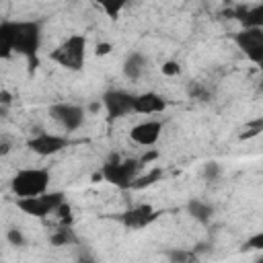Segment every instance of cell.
<instances>
[{
	"label": "cell",
	"mask_w": 263,
	"mask_h": 263,
	"mask_svg": "<svg viewBox=\"0 0 263 263\" xmlns=\"http://www.w3.org/2000/svg\"><path fill=\"white\" fill-rule=\"evenodd\" d=\"M6 240H8V245H12V247H25V245H27V238H25L23 230L16 228V226H12V228L6 230Z\"/></svg>",
	"instance_id": "cell-22"
},
{
	"label": "cell",
	"mask_w": 263,
	"mask_h": 263,
	"mask_svg": "<svg viewBox=\"0 0 263 263\" xmlns=\"http://www.w3.org/2000/svg\"><path fill=\"white\" fill-rule=\"evenodd\" d=\"M49 242L53 247H70V245H78V236L72 226H60L49 234Z\"/></svg>",
	"instance_id": "cell-16"
},
{
	"label": "cell",
	"mask_w": 263,
	"mask_h": 263,
	"mask_svg": "<svg viewBox=\"0 0 263 263\" xmlns=\"http://www.w3.org/2000/svg\"><path fill=\"white\" fill-rule=\"evenodd\" d=\"M0 105H2V111H6V107L10 105V92L6 88L0 90Z\"/></svg>",
	"instance_id": "cell-29"
},
{
	"label": "cell",
	"mask_w": 263,
	"mask_h": 263,
	"mask_svg": "<svg viewBox=\"0 0 263 263\" xmlns=\"http://www.w3.org/2000/svg\"><path fill=\"white\" fill-rule=\"evenodd\" d=\"M201 177H203L205 181H210V183L218 181V179L222 177V164H220L218 160H208V162L201 166Z\"/></svg>",
	"instance_id": "cell-19"
},
{
	"label": "cell",
	"mask_w": 263,
	"mask_h": 263,
	"mask_svg": "<svg viewBox=\"0 0 263 263\" xmlns=\"http://www.w3.org/2000/svg\"><path fill=\"white\" fill-rule=\"evenodd\" d=\"M8 150H10V144L6 142V138H2V144H0V154H2V156H6V154H8Z\"/></svg>",
	"instance_id": "cell-31"
},
{
	"label": "cell",
	"mask_w": 263,
	"mask_h": 263,
	"mask_svg": "<svg viewBox=\"0 0 263 263\" xmlns=\"http://www.w3.org/2000/svg\"><path fill=\"white\" fill-rule=\"evenodd\" d=\"M101 103H103V109L107 111V115L111 119H117V117H125V115L134 113L136 95H132L127 90H121V88H111V90L103 92Z\"/></svg>",
	"instance_id": "cell-7"
},
{
	"label": "cell",
	"mask_w": 263,
	"mask_h": 263,
	"mask_svg": "<svg viewBox=\"0 0 263 263\" xmlns=\"http://www.w3.org/2000/svg\"><path fill=\"white\" fill-rule=\"evenodd\" d=\"M140 168H142L140 158H125V160H121L117 154H113L101 166V173L95 179H103L109 185L125 191V189H132L134 187L136 179L140 177Z\"/></svg>",
	"instance_id": "cell-2"
},
{
	"label": "cell",
	"mask_w": 263,
	"mask_h": 263,
	"mask_svg": "<svg viewBox=\"0 0 263 263\" xmlns=\"http://www.w3.org/2000/svg\"><path fill=\"white\" fill-rule=\"evenodd\" d=\"M168 263H197L199 259L195 257L193 251H187V249H181V247H171L164 251Z\"/></svg>",
	"instance_id": "cell-17"
},
{
	"label": "cell",
	"mask_w": 263,
	"mask_h": 263,
	"mask_svg": "<svg viewBox=\"0 0 263 263\" xmlns=\"http://www.w3.org/2000/svg\"><path fill=\"white\" fill-rule=\"evenodd\" d=\"M158 216H160V212L154 210L150 203H138V205L125 210V212L119 216V222H121L127 230H142V228L150 226Z\"/></svg>",
	"instance_id": "cell-10"
},
{
	"label": "cell",
	"mask_w": 263,
	"mask_h": 263,
	"mask_svg": "<svg viewBox=\"0 0 263 263\" xmlns=\"http://www.w3.org/2000/svg\"><path fill=\"white\" fill-rule=\"evenodd\" d=\"M101 107H103V103H101V99H99V101H92V103L88 105V111H90V113H97V111H101Z\"/></svg>",
	"instance_id": "cell-30"
},
{
	"label": "cell",
	"mask_w": 263,
	"mask_h": 263,
	"mask_svg": "<svg viewBox=\"0 0 263 263\" xmlns=\"http://www.w3.org/2000/svg\"><path fill=\"white\" fill-rule=\"evenodd\" d=\"M160 70H162L164 76H177V74H181V66H179V62H175V60L164 62Z\"/></svg>",
	"instance_id": "cell-27"
},
{
	"label": "cell",
	"mask_w": 263,
	"mask_h": 263,
	"mask_svg": "<svg viewBox=\"0 0 263 263\" xmlns=\"http://www.w3.org/2000/svg\"><path fill=\"white\" fill-rule=\"evenodd\" d=\"M160 134H162V121H158V119L140 121V123H136L129 129L132 142H136L138 146H146V148L148 146H154L160 140Z\"/></svg>",
	"instance_id": "cell-11"
},
{
	"label": "cell",
	"mask_w": 263,
	"mask_h": 263,
	"mask_svg": "<svg viewBox=\"0 0 263 263\" xmlns=\"http://www.w3.org/2000/svg\"><path fill=\"white\" fill-rule=\"evenodd\" d=\"M236 47L257 66H263V29H242L234 35Z\"/></svg>",
	"instance_id": "cell-8"
},
{
	"label": "cell",
	"mask_w": 263,
	"mask_h": 263,
	"mask_svg": "<svg viewBox=\"0 0 263 263\" xmlns=\"http://www.w3.org/2000/svg\"><path fill=\"white\" fill-rule=\"evenodd\" d=\"M62 203H66L64 191H47L39 197H18L16 199V208L23 214L33 216V218H45L49 214H55Z\"/></svg>",
	"instance_id": "cell-5"
},
{
	"label": "cell",
	"mask_w": 263,
	"mask_h": 263,
	"mask_svg": "<svg viewBox=\"0 0 263 263\" xmlns=\"http://www.w3.org/2000/svg\"><path fill=\"white\" fill-rule=\"evenodd\" d=\"M55 214H58V218H60L62 226H72V208H70V203H68V201H66V203H62V205H60V210H58Z\"/></svg>",
	"instance_id": "cell-25"
},
{
	"label": "cell",
	"mask_w": 263,
	"mask_h": 263,
	"mask_svg": "<svg viewBox=\"0 0 263 263\" xmlns=\"http://www.w3.org/2000/svg\"><path fill=\"white\" fill-rule=\"evenodd\" d=\"M49 58L66 70H74V72L82 70L84 60H86V37L80 35V33H74V35L66 37L49 53Z\"/></svg>",
	"instance_id": "cell-4"
},
{
	"label": "cell",
	"mask_w": 263,
	"mask_h": 263,
	"mask_svg": "<svg viewBox=\"0 0 263 263\" xmlns=\"http://www.w3.org/2000/svg\"><path fill=\"white\" fill-rule=\"evenodd\" d=\"M166 109V101L162 95L154 92V90H146L136 95V103H134V113L138 115H154V113H162Z\"/></svg>",
	"instance_id": "cell-12"
},
{
	"label": "cell",
	"mask_w": 263,
	"mask_h": 263,
	"mask_svg": "<svg viewBox=\"0 0 263 263\" xmlns=\"http://www.w3.org/2000/svg\"><path fill=\"white\" fill-rule=\"evenodd\" d=\"M49 171L43 166H27L14 173L12 181H10V189L12 193L18 197H39L43 193H47L49 189Z\"/></svg>",
	"instance_id": "cell-3"
},
{
	"label": "cell",
	"mask_w": 263,
	"mask_h": 263,
	"mask_svg": "<svg viewBox=\"0 0 263 263\" xmlns=\"http://www.w3.org/2000/svg\"><path fill=\"white\" fill-rule=\"evenodd\" d=\"M263 132V119H255V121H249L242 132H240V140H247V138H255Z\"/></svg>",
	"instance_id": "cell-21"
},
{
	"label": "cell",
	"mask_w": 263,
	"mask_h": 263,
	"mask_svg": "<svg viewBox=\"0 0 263 263\" xmlns=\"http://www.w3.org/2000/svg\"><path fill=\"white\" fill-rule=\"evenodd\" d=\"M99 8H101L107 16L117 18V16H119V12L125 8V2H99Z\"/></svg>",
	"instance_id": "cell-23"
},
{
	"label": "cell",
	"mask_w": 263,
	"mask_h": 263,
	"mask_svg": "<svg viewBox=\"0 0 263 263\" xmlns=\"http://www.w3.org/2000/svg\"><path fill=\"white\" fill-rule=\"evenodd\" d=\"M187 95H189V99L201 101V103H208L212 99V92L208 90V86L203 82H197V80H193V82L187 84Z\"/></svg>",
	"instance_id": "cell-18"
},
{
	"label": "cell",
	"mask_w": 263,
	"mask_h": 263,
	"mask_svg": "<svg viewBox=\"0 0 263 263\" xmlns=\"http://www.w3.org/2000/svg\"><path fill=\"white\" fill-rule=\"evenodd\" d=\"M193 253H195V257L199 259V257H205V255H210L212 251H214V245L210 242V240H201V242H197L193 249H191Z\"/></svg>",
	"instance_id": "cell-26"
},
{
	"label": "cell",
	"mask_w": 263,
	"mask_h": 263,
	"mask_svg": "<svg viewBox=\"0 0 263 263\" xmlns=\"http://www.w3.org/2000/svg\"><path fill=\"white\" fill-rule=\"evenodd\" d=\"M47 111H49V117L66 132H76L86 117V109L74 103H53L49 105Z\"/></svg>",
	"instance_id": "cell-6"
},
{
	"label": "cell",
	"mask_w": 263,
	"mask_h": 263,
	"mask_svg": "<svg viewBox=\"0 0 263 263\" xmlns=\"http://www.w3.org/2000/svg\"><path fill=\"white\" fill-rule=\"evenodd\" d=\"M234 18L242 29H263V2L261 4H238L234 8Z\"/></svg>",
	"instance_id": "cell-13"
},
{
	"label": "cell",
	"mask_w": 263,
	"mask_h": 263,
	"mask_svg": "<svg viewBox=\"0 0 263 263\" xmlns=\"http://www.w3.org/2000/svg\"><path fill=\"white\" fill-rule=\"evenodd\" d=\"M41 47V21H0V55H25L35 62Z\"/></svg>",
	"instance_id": "cell-1"
},
{
	"label": "cell",
	"mask_w": 263,
	"mask_h": 263,
	"mask_svg": "<svg viewBox=\"0 0 263 263\" xmlns=\"http://www.w3.org/2000/svg\"><path fill=\"white\" fill-rule=\"evenodd\" d=\"M185 210H187V214H189L195 222H199V224H203V226L210 224L212 218H214V208H212L208 201L199 199V197L189 199L187 205H185Z\"/></svg>",
	"instance_id": "cell-15"
},
{
	"label": "cell",
	"mask_w": 263,
	"mask_h": 263,
	"mask_svg": "<svg viewBox=\"0 0 263 263\" xmlns=\"http://www.w3.org/2000/svg\"><path fill=\"white\" fill-rule=\"evenodd\" d=\"M160 175H162L160 168H152L148 175H140V177L136 179V183H134L132 189H144V187H148V185H154V183L160 179Z\"/></svg>",
	"instance_id": "cell-20"
},
{
	"label": "cell",
	"mask_w": 263,
	"mask_h": 263,
	"mask_svg": "<svg viewBox=\"0 0 263 263\" xmlns=\"http://www.w3.org/2000/svg\"><path fill=\"white\" fill-rule=\"evenodd\" d=\"M255 263H263V257H259V259H257V261H255Z\"/></svg>",
	"instance_id": "cell-33"
},
{
	"label": "cell",
	"mask_w": 263,
	"mask_h": 263,
	"mask_svg": "<svg viewBox=\"0 0 263 263\" xmlns=\"http://www.w3.org/2000/svg\"><path fill=\"white\" fill-rule=\"evenodd\" d=\"M70 140L62 134H49V132H35L29 140H27V148L31 152H35L37 156H53L58 152H62L64 148H68Z\"/></svg>",
	"instance_id": "cell-9"
},
{
	"label": "cell",
	"mask_w": 263,
	"mask_h": 263,
	"mask_svg": "<svg viewBox=\"0 0 263 263\" xmlns=\"http://www.w3.org/2000/svg\"><path fill=\"white\" fill-rule=\"evenodd\" d=\"M76 263H97V261H95L90 255H86V253H84V255H80V257L76 259Z\"/></svg>",
	"instance_id": "cell-32"
},
{
	"label": "cell",
	"mask_w": 263,
	"mask_h": 263,
	"mask_svg": "<svg viewBox=\"0 0 263 263\" xmlns=\"http://www.w3.org/2000/svg\"><path fill=\"white\" fill-rule=\"evenodd\" d=\"M245 251H263V232H255L253 236H249L242 245Z\"/></svg>",
	"instance_id": "cell-24"
},
{
	"label": "cell",
	"mask_w": 263,
	"mask_h": 263,
	"mask_svg": "<svg viewBox=\"0 0 263 263\" xmlns=\"http://www.w3.org/2000/svg\"><path fill=\"white\" fill-rule=\"evenodd\" d=\"M111 49H113V45H111V43L101 41V43H97V49H95V51H97V55H107Z\"/></svg>",
	"instance_id": "cell-28"
},
{
	"label": "cell",
	"mask_w": 263,
	"mask_h": 263,
	"mask_svg": "<svg viewBox=\"0 0 263 263\" xmlns=\"http://www.w3.org/2000/svg\"><path fill=\"white\" fill-rule=\"evenodd\" d=\"M121 70H123V76H125L127 80H138V78H142V74H144V70H146V58H144V53H140V51H129V53L125 55V60H123Z\"/></svg>",
	"instance_id": "cell-14"
}]
</instances>
